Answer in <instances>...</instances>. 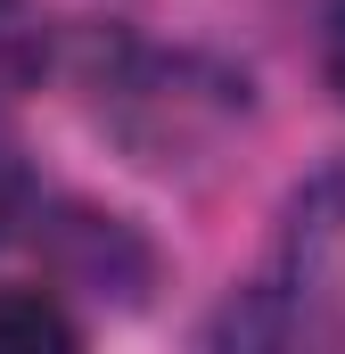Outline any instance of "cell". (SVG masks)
I'll list each match as a JSON object with an SVG mask.
<instances>
[{
    "mask_svg": "<svg viewBox=\"0 0 345 354\" xmlns=\"http://www.w3.org/2000/svg\"><path fill=\"white\" fill-rule=\"evenodd\" d=\"M0 346H8V354L75 346V322H66V305L41 297V288H0Z\"/></svg>",
    "mask_w": 345,
    "mask_h": 354,
    "instance_id": "4",
    "label": "cell"
},
{
    "mask_svg": "<svg viewBox=\"0 0 345 354\" xmlns=\"http://www.w3.org/2000/svg\"><path fill=\"white\" fill-rule=\"evenodd\" d=\"M271 330L279 338H313V346H345V165L313 174L288 198Z\"/></svg>",
    "mask_w": 345,
    "mask_h": 354,
    "instance_id": "2",
    "label": "cell"
},
{
    "mask_svg": "<svg viewBox=\"0 0 345 354\" xmlns=\"http://www.w3.org/2000/svg\"><path fill=\"white\" fill-rule=\"evenodd\" d=\"M50 66V33L33 0H0V107H17Z\"/></svg>",
    "mask_w": 345,
    "mask_h": 354,
    "instance_id": "3",
    "label": "cell"
},
{
    "mask_svg": "<svg viewBox=\"0 0 345 354\" xmlns=\"http://www.w3.org/2000/svg\"><path fill=\"white\" fill-rule=\"evenodd\" d=\"M329 91L345 99V0H337V17H329Z\"/></svg>",
    "mask_w": 345,
    "mask_h": 354,
    "instance_id": "6",
    "label": "cell"
},
{
    "mask_svg": "<svg viewBox=\"0 0 345 354\" xmlns=\"http://www.w3.org/2000/svg\"><path fill=\"white\" fill-rule=\"evenodd\" d=\"M25 214H33V174H25V165L0 149V248L25 231Z\"/></svg>",
    "mask_w": 345,
    "mask_h": 354,
    "instance_id": "5",
    "label": "cell"
},
{
    "mask_svg": "<svg viewBox=\"0 0 345 354\" xmlns=\"http://www.w3.org/2000/svg\"><path fill=\"white\" fill-rule=\"evenodd\" d=\"M99 115H115V132L148 165H172L181 149L214 140L230 115H247V83L206 66V58H148V50H132V75H115L99 91Z\"/></svg>",
    "mask_w": 345,
    "mask_h": 354,
    "instance_id": "1",
    "label": "cell"
}]
</instances>
